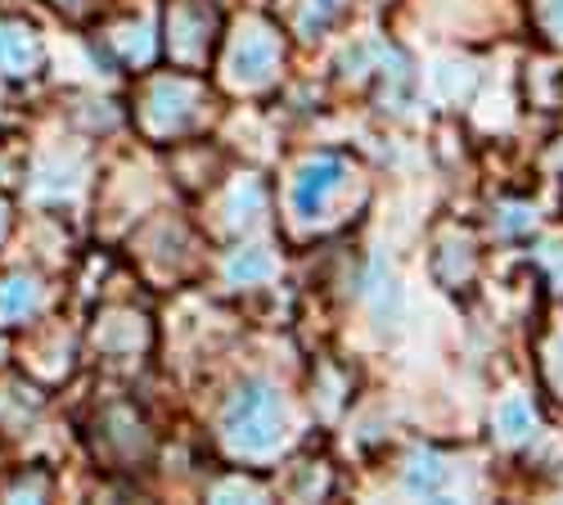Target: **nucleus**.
I'll use <instances>...</instances> for the list:
<instances>
[{
	"label": "nucleus",
	"instance_id": "obj_1",
	"mask_svg": "<svg viewBox=\"0 0 563 505\" xmlns=\"http://www.w3.org/2000/svg\"><path fill=\"white\" fill-rule=\"evenodd\" d=\"M289 438V410L271 384H244L225 406V442L240 455H271Z\"/></svg>",
	"mask_w": 563,
	"mask_h": 505
},
{
	"label": "nucleus",
	"instance_id": "obj_2",
	"mask_svg": "<svg viewBox=\"0 0 563 505\" xmlns=\"http://www.w3.org/2000/svg\"><path fill=\"white\" fill-rule=\"evenodd\" d=\"M275 64H279V41H275L271 28L253 23V28H244L240 36H234V51H230V81L234 86H262V81H271Z\"/></svg>",
	"mask_w": 563,
	"mask_h": 505
},
{
	"label": "nucleus",
	"instance_id": "obj_3",
	"mask_svg": "<svg viewBox=\"0 0 563 505\" xmlns=\"http://www.w3.org/2000/svg\"><path fill=\"white\" fill-rule=\"evenodd\" d=\"M343 186H347V163L343 158H316V163H307L302 176H298V186H294L298 217H320Z\"/></svg>",
	"mask_w": 563,
	"mask_h": 505
},
{
	"label": "nucleus",
	"instance_id": "obj_4",
	"mask_svg": "<svg viewBox=\"0 0 563 505\" xmlns=\"http://www.w3.org/2000/svg\"><path fill=\"white\" fill-rule=\"evenodd\" d=\"M199 118V86L190 81H158L150 96V127L154 131H185Z\"/></svg>",
	"mask_w": 563,
	"mask_h": 505
},
{
	"label": "nucleus",
	"instance_id": "obj_5",
	"mask_svg": "<svg viewBox=\"0 0 563 505\" xmlns=\"http://www.w3.org/2000/svg\"><path fill=\"white\" fill-rule=\"evenodd\" d=\"M208 28H212V10L208 6H176V14H172V51L195 64L208 51V41H212Z\"/></svg>",
	"mask_w": 563,
	"mask_h": 505
},
{
	"label": "nucleus",
	"instance_id": "obj_6",
	"mask_svg": "<svg viewBox=\"0 0 563 505\" xmlns=\"http://www.w3.org/2000/svg\"><path fill=\"white\" fill-rule=\"evenodd\" d=\"M446 487H451V465L442 455H433V451L415 455L406 470V492L410 496H446Z\"/></svg>",
	"mask_w": 563,
	"mask_h": 505
},
{
	"label": "nucleus",
	"instance_id": "obj_7",
	"mask_svg": "<svg viewBox=\"0 0 563 505\" xmlns=\"http://www.w3.org/2000/svg\"><path fill=\"white\" fill-rule=\"evenodd\" d=\"M41 64V45L27 28H0V68L5 73H36Z\"/></svg>",
	"mask_w": 563,
	"mask_h": 505
},
{
	"label": "nucleus",
	"instance_id": "obj_8",
	"mask_svg": "<svg viewBox=\"0 0 563 505\" xmlns=\"http://www.w3.org/2000/svg\"><path fill=\"white\" fill-rule=\"evenodd\" d=\"M537 429V410L523 393H509L500 406H496V433L500 442H528Z\"/></svg>",
	"mask_w": 563,
	"mask_h": 505
},
{
	"label": "nucleus",
	"instance_id": "obj_9",
	"mask_svg": "<svg viewBox=\"0 0 563 505\" xmlns=\"http://www.w3.org/2000/svg\"><path fill=\"white\" fill-rule=\"evenodd\" d=\"M230 281L234 285H262V281H271V271H275V257L266 253V249H240L230 257Z\"/></svg>",
	"mask_w": 563,
	"mask_h": 505
},
{
	"label": "nucleus",
	"instance_id": "obj_10",
	"mask_svg": "<svg viewBox=\"0 0 563 505\" xmlns=\"http://www.w3.org/2000/svg\"><path fill=\"white\" fill-rule=\"evenodd\" d=\"M36 303H41V289L32 281H10L5 289H0V316H5V320L27 316Z\"/></svg>",
	"mask_w": 563,
	"mask_h": 505
},
{
	"label": "nucleus",
	"instance_id": "obj_11",
	"mask_svg": "<svg viewBox=\"0 0 563 505\" xmlns=\"http://www.w3.org/2000/svg\"><path fill=\"white\" fill-rule=\"evenodd\" d=\"M545 375H550V384L559 388V397H563V334L550 343V352H545Z\"/></svg>",
	"mask_w": 563,
	"mask_h": 505
},
{
	"label": "nucleus",
	"instance_id": "obj_12",
	"mask_svg": "<svg viewBox=\"0 0 563 505\" xmlns=\"http://www.w3.org/2000/svg\"><path fill=\"white\" fill-rule=\"evenodd\" d=\"M541 19H545L550 36L563 41V0H541Z\"/></svg>",
	"mask_w": 563,
	"mask_h": 505
},
{
	"label": "nucleus",
	"instance_id": "obj_13",
	"mask_svg": "<svg viewBox=\"0 0 563 505\" xmlns=\"http://www.w3.org/2000/svg\"><path fill=\"white\" fill-rule=\"evenodd\" d=\"M528 226H537V212H528V208H509L505 231H528Z\"/></svg>",
	"mask_w": 563,
	"mask_h": 505
},
{
	"label": "nucleus",
	"instance_id": "obj_14",
	"mask_svg": "<svg viewBox=\"0 0 563 505\" xmlns=\"http://www.w3.org/2000/svg\"><path fill=\"white\" fill-rule=\"evenodd\" d=\"M0 226H5V208H0Z\"/></svg>",
	"mask_w": 563,
	"mask_h": 505
}]
</instances>
